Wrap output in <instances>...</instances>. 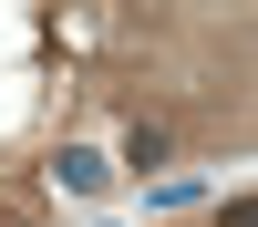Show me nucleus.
Returning a JSON list of instances; mask_svg holds the SVG:
<instances>
[{
  "label": "nucleus",
  "mask_w": 258,
  "mask_h": 227,
  "mask_svg": "<svg viewBox=\"0 0 258 227\" xmlns=\"http://www.w3.org/2000/svg\"><path fill=\"white\" fill-rule=\"evenodd\" d=\"M103 176H114V165H103V155H83V144L62 155V186H73V196H103Z\"/></svg>",
  "instance_id": "obj_1"
},
{
  "label": "nucleus",
  "mask_w": 258,
  "mask_h": 227,
  "mask_svg": "<svg viewBox=\"0 0 258 227\" xmlns=\"http://www.w3.org/2000/svg\"><path fill=\"white\" fill-rule=\"evenodd\" d=\"M124 165H165V124H135L124 134Z\"/></svg>",
  "instance_id": "obj_2"
}]
</instances>
